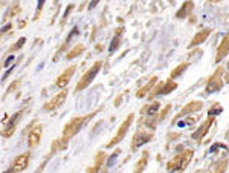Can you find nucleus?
<instances>
[{"instance_id":"1","label":"nucleus","mask_w":229,"mask_h":173,"mask_svg":"<svg viewBox=\"0 0 229 173\" xmlns=\"http://www.w3.org/2000/svg\"><path fill=\"white\" fill-rule=\"evenodd\" d=\"M99 69H101V63L98 61V63H96V64L93 66V68H92V69L89 70V72L86 74V77L80 81V84H78V89H83V87H84L86 84H89V83L92 81V80L95 78V75L98 74V70H99Z\"/></svg>"},{"instance_id":"2","label":"nucleus","mask_w":229,"mask_h":173,"mask_svg":"<svg viewBox=\"0 0 229 173\" xmlns=\"http://www.w3.org/2000/svg\"><path fill=\"white\" fill-rule=\"evenodd\" d=\"M28 161H29V153H25V155H20L19 158L15 159L14 166H12L11 172H21L28 167Z\"/></svg>"},{"instance_id":"3","label":"nucleus","mask_w":229,"mask_h":173,"mask_svg":"<svg viewBox=\"0 0 229 173\" xmlns=\"http://www.w3.org/2000/svg\"><path fill=\"white\" fill-rule=\"evenodd\" d=\"M64 98H66V91H63L61 94H58L57 97H54V98H52L49 103L45 106V109H46V110H54V109H57L60 104H63Z\"/></svg>"},{"instance_id":"4","label":"nucleus","mask_w":229,"mask_h":173,"mask_svg":"<svg viewBox=\"0 0 229 173\" xmlns=\"http://www.w3.org/2000/svg\"><path fill=\"white\" fill-rule=\"evenodd\" d=\"M40 135H41V129L40 127H37L35 130L31 132V135L28 138V146L29 147H35V146L40 143Z\"/></svg>"},{"instance_id":"5","label":"nucleus","mask_w":229,"mask_h":173,"mask_svg":"<svg viewBox=\"0 0 229 173\" xmlns=\"http://www.w3.org/2000/svg\"><path fill=\"white\" fill-rule=\"evenodd\" d=\"M73 72H75V66L73 68H69L58 80H57V87H64L66 84H67V81L70 80V74H73Z\"/></svg>"},{"instance_id":"6","label":"nucleus","mask_w":229,"mask_h":173,"mask_svg":"<svg viewBox=\"0 0 229 173\" xmlns=\"http://www.w3.org/2000/svg\"><path fill=\"white\" fill-rule=\"evenodd\" d=\"M118 43H119V37H114V38H113V42H112V45H110V48H109V51H110V52H113V51L118 48Z\"/></svg>"},{"instance_id":"7","label":"nucleus","mask_w":229,"mask_h":173,"mask_svg":"<svg viewBox=\"0 0 229 173\" xmlns=\"http://www.w3.org/2000/svg\"><path fill=\"white\" fill-rule=\"evenodd\" d=\"M23 43H25V38H20L19 42L15 43V46H14V49H19V48H21L23 46Z\"/></svg>"},{"instance_id":"8","label":"nucleus","mask_w":229,"mask_h":173,"mask_svg":"<svg viewBox=\"0 0 229 173\" xmlns=\"http://www.w3.org/2000/svg\"><path fill=\"white\" fill-rule=\"evenodd\" d=\"M12 61H14V55L8 57V58H6V61H5V66H6V68H8V66H11V63H12Z\"/></svg>"},{"instance_id":"9","label":"nucleus","mask_w":229,"mask_h":173,"mask_svg":"<svg viewBox=\"0 0 229 173\" xmlns=\"http://www.w3.org/2000/svg\"><path fill=\"white\" fill-rule=\"evenodd\" d=\"M118 153H119V152H116V153H114V155H113L112 158L109 159V166H113V164H114V159H116V156H118Z\"/></svg>"},{"instance_id":"10","label":"nucleus","mask_w":229,"mask_h":173,"mask_svg":"<svg viewBox=\"0 0 229 173\" xmlns=\"http://www.w3.org/2000/svg\"><path fill=\"white\" fill-rule=\"evenodd\" d=\"M157 107H159V106H157V104H154V106H153V107H151V109H150V110H148V113H150V115H153V113H154V112H156V110H157Z\"/></svg>"},{"instance_id":"11","label":"nucleus","mask_w":229,"mask_h":173,"mask_svg":"<svg viewBox=\"0 0 229 173\" xmlns=\"http://www.w3.org/2000/svg\"><path fill=\"white\" fill-rule=\"evenodd\" d=\"M9 28H11V25H6V26H5V28H3V29H2V32H5V31H8V29H9Z\"/></svg>"}]
</instances>
